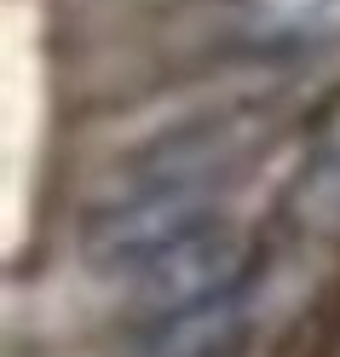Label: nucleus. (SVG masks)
Instances as JSON below:
<instances>
[{
  "mask_svg": "<svg viewBox=\"0 0 340 357\" xmlns=\"http://www.w3.org/2000/svg\"><path fill=\"white\" fill-rule=\"evenodd\" d=\"M219 208V178H145L139 190L104 202L81 225V254L104 277H133L162 259L173 242L202 231Z\"/></svg>",
  "mask_w": 340,
  "mask_h": 357,
  "instance_id": "1",
  "label": "nucleus"
},
{
  "mask_svg": "<svg viewBox=\"0 0 340 357\" xmlns=\"http://www.w3.org/2000/svg\"><path fill=\"white\" fill-rule=\"evenodd\" d=\"M248 277H254V242L237 225H225V219H208L185 242H173L162 259L133 271L127 300L145 323H162V317H179V311H196V305L237 294V288H248Z\"/></svg>",
  "mask_w": 340,
  "mask_h": 357,
  "instance_id": "2",
  "label": "nucleus"
},
{
  "mask_svg": "<svg viewBox=\"0 0 340 357\" xmlns=\"http://www.w3.org/2000/svg\"><path fill=\"white\" fill-rule=\"evenodd\" d=\"M231 29L248 52H311L340 40V0H237Z\"/></svg>",
  "mask_w": 340,
  "mask_h": 357,
  "instance_id": "3",
  "label": "nucleus"
},
{
  "mask_svg": "<svg viewBox=\"0 0 340 357\" xmlns=\"http://www.w3.org/2000/svg\"><path fill=\"white\" fill-rule=\"evenodd\" d=\"M242 334H248V288H237L214 305L179 311V317L145 323L139 357H231L242 346Z\"/></svg>",
  "mask_w": 340,
  "mask_h": 357,
  "instance_id": "4",
  "label": "nucleus"
}]
</instances>
